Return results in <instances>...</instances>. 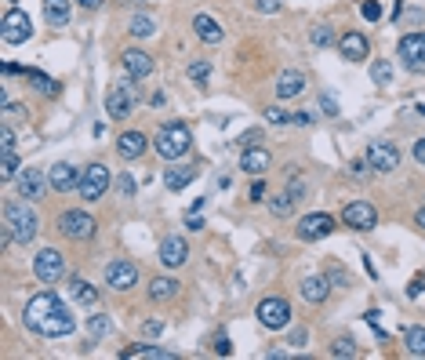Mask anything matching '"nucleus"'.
I'll use <instances>...</instances> for the list:
<instances>
[{
  "mask_svg": "<svg viewBox=\"0 0 425 360\" xmlns=\"http://www.w3.org/2000/svg\"><path fill=\"white\" fill-rule=\"evenodd\" d=\"M47 182L55 193H69V189H76V182H80V171H76L73 164L58 160L55 168H47Z\"/></svg>",
  "mask_w": 425,
  "mask_h": 360,
  "instance_id": "nucleus-19",
  "label": "nucleus"
},
{
  "mask_svg": "<svg viewBox=\"0 0 425 360\" xmlns=\"http://www.w3.org/2000/svg\"><path fill=\"white\" fill-rule=\"evenodd\" d=\"M193 33L200 36L204 44H222V25H218L211 15H193Z\"/></svg>",
  "mask_w": 425,
  "mask_h": 360,
  "instance_id": "nucleus-24",
  "label": "nucleus"
},
{
  "mask_svg": "<svg viewBox=\"0 0 425 360\" xmlns=\"http://www.w3.org/2000/svg\"><path fill=\"white\" fill-rule=\"evenodd\" d=\"M215 353H218V357H229V353H233V342H229L226 335L215 339Z\"/></svg>",
  "mask_w": 425,
  "mask_h": 360,
  "instance_id": "nucleus-49",
  "label": "nucleus"
},
{
  "mask_svg": "<svg viewBox=\"0 0 425 360\" xmlns=\"http://www.w3.org/2000/svg\"><path fill=\"white\" fill-rule=\"evenodd\" d=\"M87 328H91L95 339H106V335H113V317L95 313V317H87Z\"/></svg>",
  "mask_w": 425,
  "mask_h": 360,
  "instance_id": "nucleus-33",
  "label": "nucleus"
},
{
  "mask_svg": "<svg viewBox=\"0 0 425 360\" xmlns=\"http://www.w3.org/2000/svg\"><path fill=\"white\" fill-rule=\"evenodd\" d=\"M160 266H167V269H178V266H186V259H189V248H186V240L182 237H164L160 240Z\"/></svg>",
  "mask_w": 425,
  "mask_h": 360,
  "instance_id": "nucleus-18",
  "label": "nucleus"
},
{
  "mask_svg": "<svg viewBox=\"0 0 425 360\" xmlns=\"http://www.w3.org/2000/svg\"><path fill=\"white\" fill-rule=\"evenodd\" d=\"M342 222L349 229H356V233H371V229L378 226V211H375V204H367V200H353L342 208Z\"/></svg>",
  "mask_w": 425,
  "mask_h": 360,
  "instance_id": "nucleus-8",
  "label": "nucleus"
},
{
  "mask_svg": "<svg viewBox=\"0 0 425 360\" xmlns=\"http://www.w3.org/2000/svg\"><path fill=\"white\" fill-rule=\"evenodd\" d=\"M124 360H135V357H146V360H171V350H160V346H131V350L120 353Z\"/></svg>",
  "mask_w": 425,
  "mask_h": 360,
  "instance_id": "nucleus-31",
  "label": "nucleus"
},
{
  "mask_svg": "<svg viewBox=\"0 0 425 360\" xmlns=\"http://www.w3.org/2000/svg\"><path fill=\"white\" fill-rule=\"evenodd\" d=\"M19 175V157H15V149H4V164H0V178L4 182H11V178Z\"/></svg>",
  "mask_w": 425,
  "mask_h": 360,
  "instance_id": "nucleus-37",
  "label": "nucleus"
},
{
  "mask_svg": "<svg viewBox=\"0 0 425 360\" xmlns=\"http://www.w3.org/2000/svg\"><path fill=\"white\" fill-rule=\"evenodd\" d=\"M294 124H302V127H305V124H313V113H305V109H302V113H294Z\"/></svg>",
  "mask_w": 425,
  "mask_h": 360,
  "instance_id": "nucleus-55",
  "label": "nucleus"
},
{
  "mask_svg": "<svg viewBox=\"0 0 425 360\" xmlns=\"http://www.w3.org/2000/svg\"><path fill=\"white\" fill-rule=\"evenodd\" d=\"M320 106H324V113H327V117H334V113H338V102H334V95H331V92H324V95H320Z\"/></svg>",
  "mask_w": 425,
  "mask_h": 360,
  "instance_id": "nucleus-48",
  "label": "nucleus"
},
{
  "mask_svg": "<svg viewBox=\"0 0 425 360\" xmlns=\"http://www.w3.org/2000/svg\"><path fill=\"white\" fill-rule=\"evenodd\" d=\"M69 299L80 302V306H95V302H98V291L87 284L84 277H73V280H69Z\"/></svg>",
  "mask_w": 425,
  "mask_h": 360,
  "instance_id": "nucleus-28",
  "label": "nucleus"
},
{
  "mask_svg": "<svg viewBox=\"0 0 425 360\" xmlns=\"http://www.w3.org/2000/svg\"><path fill=\"white\" fill-rule=\"evenodd\" d=\"M291 208H294V197H291V193H280V197H273V200H269V211H273L276 218L291 215Z\"/></svg>",
  "mask_w": 425,
  "mask_h": 360,
  "instance_id": "nucleus-36",
  "label": "nucleus"
},
{
  "mask_svg": "<svg viewBox=\"0 0 425 360\" xmlns=\"http://www.w3.org/2000/svg\"><path fill=\"white\" fill-rule=\"evenodd\" d=\"M404 346H407L411 357H425V328H422V324L407 328V331H404Z\"/></svg>",
  "mask_w": 425,
  "mask_h": 360,
  "instance_id": "nucleus-32",
  "label": "nucleus"
},
{
  "mask_svg": "<svg viewBox=\"0 0 425 360\" xmlns=\"http://www.w3.org/2000/svg\"><path fill=\"white\" fill-rule=\"evenodd\" d=\"M117 193H120L124 200H131V197H135V178L127 175V171H124V175H117Z\"/></svg>",
  "mask_w": 425,
  "mask_h": 360,
  "instance_id": "nucleus-42",
  "label": "nucleus"
},
{
  "mask_svg": "<svg viewBox=\"0 0 425 360\" xmlns=\"http://www.w3.org/2000/svg\"><path fill=\"white\" fill-rule=\"evenodd\" d=\"M259 142H262V131H259V127H251V131H243V135H240V142H237V146H240V149H251V146H259Z\"/></svg>",
  "mask_w": 425,
  "mask_h": 360,
  "instance_id": "nucleus-45",
  "label": "nucleus"
},
{
  "mask_svg": "<svg viewBox=\"0 0 425 360\" xmlns=\"http://www.w3.org/2000/svg\"><path fill=\"white\" fill-rule=\"evenodd\" d=\"M138 106V87H135V76H124V81H117L109 87L106 95V113L113 120H124L131 117V109Z\"/></svg>",
  "mask_w": 425,
  "mask_h": 360,
  "instance_id": "nucleus-3",
  "label": "nucleus"
},
{
  "mask_svg": "<svg viewBox=\"0 0 425 360\" xmlns=\"http://www.w3.org/2000/svg\"><path fill=\"white\" fill-rule=\"evenodd\" d=\"M0 149H15V131H11V127L0 131Z\"/></svg>",
  "mask_w": 425,
  "mask_h": 360,
  "instance_id": "nucleus-50",
  "label": "nucleus"
},
{
  "mask_svg": "<svg viewBox=\"0 0 425 360\" xmlns=\"http://www.w3.org/2000/svg\"><path fill=\"white\" fill-rule=\"evenodd\" d=\"M331 280H334V284H349V277H345L342 269H334V273H331Z\"/></svg>",
  "mask_w": 425,
  "mask_h": 360,
  "instance_id": "nucleus-57",
  "label": "nucleus"
},
{
  "mask_svg": "<svg viewBox=\"0 0 425 360\" xmlns=\"http://www.w3.org/2000/svg\"><path fill=\"white\" fill-rule=\"evenodd\" d=\"M146 149H149V138L142 135V131H124V135L117 138V153H120L124 160H138Z\"/></svg>",
  "mask_w": 425,
  "mask_h": 360,
  "instance_id": "nucleus-21",
  "label": "nucleus"
},
{
  "mask_svg": "<svg viewBox=\"0 0 425 360\" xmlns=\"http://www.w3.org/2000/svg\"><path fill=\"white\" fill-rule=\"evenodd\" d=\"M400 59H404V66L407 70H415V73H422L425 70V33H407V36H400Z\"/></svg>",
  "mask_w": 425,
  "mask_h": 360,
  "instance_id": "nucleus-13",
  "label": "nucleus"
},
{
  "mask_svg": "<svg viewBox=\"0 0 425 360\" xmlns=\"http://www.w3.org/2000/svg\"><path fill=\"white\" fill-rule=\"evenodd\" d=\"M102 277H106V284L113 291H127L138 284V266L131 259H113L106 269H102Z\"/></svg>",
  "mask_w": 425,
  "mask_h": 360,
  "instance_id": "nucleus-10",
  "label": "nucleus"
},
{
  "mask_svg": "<svg viewBox=\"0 0 425 360\" xmlns=\"http://www.w3.org/2000/svg\"><path fill=\"white\" fill-rule=\"evenodd\" d=\"M422 291H425V277H418V280H415V284H411V288H407V295H411V299H418V295H422Z\"/></svg>",
  "mask_w": 425,
  "mask_h": 360,
  "instance_id": "nucleus-52",
  "label": "nucleus"
},
{
  "mask_svg": "<svg viewBox=\"0 0 425 360\" xmlns=\"http://www.w3.org/2000/svg\"><path fill=\"white\" fill-rule=\"evenodd\" d=\"M415 160L425 164V138H415Z\"/></svg>",
  "mask_w": 425,
  "mask_h": 360,
  "instance_id": "nucleus-53",
  "label": "nucleus"
},
{
  "mask_svg": "<svg viewBox=\"0 0 425 360\" xmlns=\"http://www.w3.org/2000/svg\"><path fill=\"white\" fill-rule=\"evenodd\" d=\"M334 233V218L327 211H313L298 222V240H324Z\"/></svg>",
  "mask_w": 425,
  "mask_h": 360,
  "instance_id": "nucleus-14",
  "label": "nucleus"
},
{
  "mask_svg": "<svg viewBox=\"0 0 425 360\" xmlns=\"http://www.w3.org/2000/svg\"><path fill=\"white\" fill-rule=\"evenodd\" d=\"M186 226L193 229V233H200V229H204V218H197V215H189V218H186Z\"/></svg>",
  "mask_w": 425,
  "mask_h": 360,
  "instance_id": "nucleus-54",
  "label": "nucleus"
},
{
  "mask_svg": "<svg viewBox=\"0 0 425 360\" xmlns=\"http://www.w3.org/2000/svg\"><path fill=\"white\" fill-rule=\"evenodd\" d=\"M418 117H425V106H418Z\"/></svg>",
  "mask_w": 425,
  "mask_h": 360,
  "instance_id": "nucleus-60",
  "label": "nucleus"
},
{
  "mask_svg": "<svg viewBox=\"0 0 425 360\" xmlns=\"http://www.w3.org/2000/svg\"><path fill=\"white\" fill-rule=\"evenodd\" d=\"M44 19L51 25H69V0H44Z\"/></svg>",
  "mask_w": 425,
  "mask_h": 360,
  "instance_id": "nucleus-30",
  "label": "nucleus"
},
{
  "mask_svg": "<svg viewBox=\"0 0 425 360\" xmlns=\"http://www.w3.org/2000/svg\"><path fill=\"white\" fill-rule=\"evenodd\" d=\"M178 295V280L175 277H153L149 280V299L153 302H167V299H175Z\"/></svg>",
  "mask_w": 425,
  "mask_h": 360,
  "instance_id": "nucleus-27",
  "label": "nucleus"
},
{
  "mask_svg": "<svg viewBox=\"0 0 425 360\" xmlns=\"http://www.w3.org/2000/svg\"><path fill=\"white\" fill-rule=\"evenodd\" d=\"M338 51L349 62H364L367 55H371V47H367V36L364 33H345L342 41H338Z\"/></svg>",
  "mask_w": 425,
  "mask_h": 360,
  "instance_id": "nucleus-23",
  "label": "nucleus"
},
{
  "mask_svg": "<svg viewBox=\"0 0 425 360\" xmlns=\"http://www.w3.org/2000/svg\"><path fill=\"white\" fill-rule=\"evenodd\" d=\"M76 4H84V8H95V4H98V0H76Z\"/></svg>",
  "mask_w": 425,
  "mask_h": 360,
  "instance_id": "nucleus-59",
  "label": "nucleus"
},
{
  "mask_svg": "<svg viewBox=\"0 0 425 360\" xmlns=\"http://www.w3.org/2000/svg\"><path fill=\"white\" fill-rule=\"evenodd\" d=\"M265 120L269 124H294V113H283L280 106H269L265 109Z\"/></svg>",
  "mask_w": 425,
  "mask_h": 360,
  "instance_id": "nucleus-41",
  "label": "nucleus"
},
{
  "mask_svg": "<svg viewBox=\"0 0 425 360\" xmlns=\"http://www.w3.org/2000/svg\"><path fill=\"white\" fill-rule=\"evenodd\" d=\"M259 324L269 328V331H280V328H287L291 324V306L287 299H262L259 302Z\"/></svg>",
  "mask_w": 425,
  "mask_h": 360,
  "instance_id": "nucleus-9",
  "label": "nucleus"
},
{
  "mask_svg": "<svg viewBox=\"0 0 425 360\" xmlns=\"http://www.w3.org/2000/svg\"><path fill=\"white\" fill-rule=\"evenodd\" d=\"M164 328H167V320H164V317H149L146 324H142V335H149V339H153V335H160Z\"/></svg>",
  "mask_w": 425,
  "mask_h": 360,
  "instance_id": "nucleus-44",
  "label": "nucleus"
},
{
  "mask_svg": "<svg viewBox=\"0 0 425 360\" xmlns=\"http://www.w3.org/2000/svg\"><path fill=\"white\" fill-rule=\"evenodd\" d=\"M106 189H109V168L106 164H87V168L80 171V182H76L80 200H102Z\"/></svg>",
  "mask_w": 425,
  "mask_h": 360,
  "instance_id": "nucleus-7",
  "label": "nucleus"
},
{
  "mask_svg": "<svg viewBox=\"0 0 425 360\" xmlns=\"http://www.w3.org/2000/svg\"><path fill=\"white\" fill-rule=\"evenodd\" d=\"M33 273H36L41 284H58V280L66 277V255L55 251V248H44L33 259Z\"/></svg>",
  "mask_w": 425,
  "mask_h": 360,
  "instance_id": "nucleus-6",
  "label": "nucleus"
},
{
  "mask_svg": "<svg viewBox=\"0 0 425 360\" xmlns=\"http://www.w3.org/2000/svg\"><path fill=\"white\" fill-rule=\"evenodd\" d=\"M331 357H356V342L353 339H334L331 342Z\"/></svg>",
  "mask_w": 425,
  "mask_h": 360,
  "instance_id": "nucleus-39",
  "label": "nucleus"
},
{
  "mask_svg": "<svg viewBox=\"0 0 425 360\" xmlns=\"http://www.w3.org/2000/svg\"><path fill=\"white\" fill-rule=\"evenodd\" d=\"M360 15H364L367 22H378L382 19V4L378 0H364V4H360Z\"/></svg>",
  "mask_w": 425,
  "mask_h": 360,
  "instance_id": "nucleus-43",
  "label": "nucleus"
},
{
  "mask_svg": "<svg viewBox=\"0 0 425 360\" xmlns=\"http://www.w3.org/2000/svg\"><path fill=\"white\" fill-rule=\"evenodd\" d=\"M367 160H371V168L375 171H396L400 168V149H396L393 142H371L367 146Z\"/></svg>",
  "mask_w": 425,
  "mask_h": 360,
  "instance_id": "nucleus-15",
  "label": "nucleus"
},
{
  "mask_svg": "<svg viewBox=\"0 0 425 360\" xmlns=\"http://www.w3.org/2000/svg\"><path fill=\"white\" fill-rule=\"evenodd\" d=\"M127 30H131V36H153V33H157V22H153L149 15H135Z\"/></svg>",
  "mask_w": 425,
  "mask_h": 360,
  "instance_id": "nucleus-34",
  "label": "nucleus"
},
{
  "mask_svg": "<svg viewBox=\"0 0 425 360\" xmlns=\"http://www.w3.org/2000/svg\"><path fill=\"white\" fill-rule=\"evenodd\" d=\"M30 36H33L30 15H25V11H19V8H8L4 19H0V41H4V44H25Z\"/></svg>",
  "mask_w": 425,
  "mask_h": 360,
  "instance_id": "nucleus-5",
  "label": "nucleus"
},
{
  "mask_svg": "<svg viewBox=\"0 0 425 360\" xmlns=\"http://www.w3.org/2000/svg\"><path fill=\"white\" fill-rule=\"evenodd\" d=\"M41 233V218L36 211L22 200H8L4 204V240L8 244H33Z\"/></svg>",
  "mask_w": 425,
  "mask_h": 360,
  "instance_id": "nucleus-1",
  "label": "nucleus"
},
{
  "mask_svg": "<svg viewBox=\"0 0 425 360\" xmlns=\"http://www.w3.org/2000/svg\"><path fill=\"white\" fill-rule=\"evenodd\" d=\"M58 229H62V237H69V240H91L95 237V229H98V222L91 215H87L84 208H69V211H62V218H58Z\"/></svg>",
  "mask_w": 425,
  "mask_h": 360,
  "instance_id": "nucleus-4",
  "label": "nucleus"
},
{
  "mask_svg": "<svg viewBox=\"0 0 425 360\" xmlns=\"http://www.w3.org/2000/svg\"><path fill=\"white\" fill-rule=\"evenodd\" d=\"M0 73H4V76H15V73H22V70L15 66V62H4V66H0Z\"/></svg>",
  "mask_w": 425,
  "mask_h": 360,
  "instance_id": "nucleus-56",
  "label": "nucleus"
},
{
  "mask_svg": "<svg viewBox=\"0 0 425 360\" xmlns=\"http://www.w3.org/2000/svg\"><path fill=\"white\" fill-rule=\"evenodd\" d=\"M62 299L58 295H51V291H41V295H33L30 302H25V313H22V320H25V328H33V331H41V324L47 320V313L55 310Z\"/></svg>",
  "mask_w": 425,
  "mask_h": 360,
  "instance_id": "nucleus-11",
  "label": "nucleus"
},
{
  "mask_svg": "<svg viewBox=\"0 0 425 360\" xmlns=\"http://www.w3.org/2000/svg\"><path fill=\"white\" fill-rule=\"evenodd\" d=\"M240 168L248 171V175H262L269 168V149L262 146H251V149H243V157H240Z\"/></svg>",
  "mask_w": 425,
  "mask_h": 360,
  "instance_id": "nucleus-26",
  "label": "nucleus"
},
{
  "mask_svg": "<svg viewBox=\"0 0 425 360\" xmlns=\"http://www.w3.org/2000/svg\"><path fill=\"white\" fill-rule=\"evenodd\" d=\"M371 81H375V84H389L393 81V66L385 59H378L375 66H371Z\"/></svg>",
  "mask_w": 425,
  "mask_h": 360,
  "instance_id": "nucleus-38",
  "label": "nucleus"
},
{
  "mask_svg": "<svg viewBox=\"0 0 425 360\" xmlns=\"http://www.w3.org/2000/svg\"><path fill=\"white\" fill-rule=\"evenodd\" d=\"M8 4H11V8H15V4H19V0H8Z\"/></svg>",
  "mask_w": 425,
  "mask_h": 360,
  "instance_id": "nucleus-61",
  "label": "nucleus"
},
{
  "mask_svg": "<svg viewBox=\"0 0 425 360\" xmlns=\"http://www.w3.org/2000/svg\"><path fill=\"white\" fill-rule=\"evenodd\" d=\"M120 66H124L127 76L146 81V76L153 73V55H146L142 47H127V51H120Z\"/></svg>",
  "mask_w": 425,
  "mask_h": 360,
  "instance_id": "nucleus-16",
  "label": "nucleus"
},
{
  "mask_svg": "<svg viewBox=\"0 0 425 360\" xmlns=\"http://www.w3.org/2000/svg\"><path fill=\"white\" fill-rule=\"evenodd\" d=\"M309 41H313L316 47H327V44L334 41V30H331V25H316V30L309 33Z\"/></svg>",
  "mask_w": 425,
  "mask_h": 360,
  "instance_id": "nucleus-40",
  "label": "nucleus"
},
{
  "mask_svg": "<svg viewBox=\"0 0 425 360\" xmlns=\"http://www.w3.org/2000/svg\"><path fill=\"white\" fill-rule=\"evenodd\" d=\"M248 197H251L254 204H259V200L265 197V182H262V175H259V182H254V186H251V193H248Z\"/></svg>",
  "mask_w": 425,
  "mask_h": 360,
  "instance_id": "nucleus-51",
  "label": "nucleus"
},
{
  "mask_svg": "<svg viewBox=\"0 0 425 360\" xmlns=\"http://www.w3.org/2000/svg\"><path fill=\"white\" fill-rule=\"evenodd\" d=\"M189 81L193 84H204V81H208V76H211V62L208 59H197V62H189Z\"/></svg>",
  "mask_w": 425,
  "mask_h": 360,
  "instance_id": "nucleus-35",
  "label": "nucleus"
},
{
  "mask_svg": "<svg viewBox=\"0 0 425 360\" xmlns=\"http://www.w3.org/2000/svg\"><path fill=\"white\" fill-rule=\"evenodd\" d=\"M305 92V73H298V70H283L280 76H276V98H298Z\"/></svg>",
  "mask_w": 425,
  "mask_h": 360,
  "instance_id": "nucleus-20",
  "label": "nucleus"
},
{
  "mask_svg": "<svg viewBox=\"0 0 425 360\" xmlns=\"http://www.w3.org/2000/svg\"><path fill=\"white\" fill-rule=\"evenodd\" d=\"M15 186H19V197H25V200H41V197H44V189H47L51 182H44V171L25 168V171L15 175Z\"/></svg>",
  "mask_w": 425,
  "mask_h": 360,
  "instance_id": "nucleus-17",
  "label": "nucleus"
},
{
  "mask_svg": "<svg viewBox=\"0 0 425 360\" xmlns=\"http://www.w3.org/2000/svg\"><path fill=\"white\" fill-rule=\"evenodd\" d=\"M189 142H193V138H189V127L175 120V124H164L160 131H157V138H153V149H157L164 160H178V157H186V153H189Z\"/></svg>",
  "mask_w": 425,
  "mask_h": 360,
  "instance_id": "nucleus-2",
  "label": "nucleus"
},
{
  "mask_svg": "<svg viewBox=\"0 0 425 360\" xmlns=\"http://www.w3.org/2000/svg\"><path fill=\"white\" fill-rule=\"evenodd\" d=\"M367 171H375V168H371V160L364 157V160H353V178H356V182H364V178H367Z\"/></svg>",
  "mask_w": 425,
  "mask_h": 360,
  "instance_id": "nucleus-46",
  "label": "nucleus"
},
{
  "mask_svg": "<svg viewBox=\"0 0 425 360\" xmlns=\"http://www.w3.org/2000/svg\"><path fill=\"white\" fill-rule=\"evenodd\" d=\"M254 8H259L262 15H276V11L283 8V0H254Z\"/></svg>",
  "mask_w": 425,
  "mask_h": 360,
  "instance_id": "nucleus-47",
  "label": "nucleus"
},
{
  "mask_svg": "<svg viewBox=\"0 0 425 360\" xmlns=\"http://www.w3.org/2000/svg\"><path fill=\"white\" fill-rule=\"evenodd\" d=\"M22 76H25V81H33V87H36V92H41V95H58V84L55 81H51V76L47 73H41V70H33V66H22Z\"/></svg>",
  "mask_w": 425,
  "mask_h": 360,
  "instance_id": "nucleus-29",
  "label": "nucleus"
},
{
  "mask_svg": "<svg viewBox=\"0 0 425 360\" xmlns=\"http://www.w3.org/2000/svg\"><path fill=\"white\" fill-rule=\"evenodd\" d=\"M73 328H76L73 313L66 310V302H58L55 310L47 313V320L41 324V331H36V335H44V339H66V335H73Z\"/></svg>",
  "mask_w": 425,
  "mask_h": 360,
  "instance_id": "nucleus-12",
  "label": "nucleus"
},
{
  "mask_svg": "<svg viewBox=\"0 0 425 360\" xmlns=\"http://www.w3.org/2000/svg\"><path fill=\"white\" fill-rule=\"evenodd\" d=\"M193 178H197V168H186V164H175V160H167V171H164V186L178 193V189H186Z\"/></svg>",
  "mask_w": 425,
  "mask_h": 360,
  "instance_id": "nucleus-22",
  "label": "nucleus"
},
{
  "mask_svg": "<svg viewBox=\"0 0 425 360\" xmlns=\"http://www.w3.org/2000/svg\"><path fill=\"white\" fill-rule=\"evenodd\" d=\"M327 295H331V284H327V277H305L302 280V299L305 302H313V306H320V302H327Z\"/></svg>",
  "mask_w": 425,
  "mask_h": 360,
  "instance_id": "nucleus-25",
  "label": "nucleus"
},
{
  "mask_svg": "<svg viewBox=\"0 0 425 360\" xmlns=\"http://www.w3.org/2000/svg\"><path fill=\"white\" fill-rule=\"evenodd\" d=\"M415 222H418V226H422V229H425V208H422V211H418V218H415Z\"/></svg>",
  "mask_w": 425,
  "mask_h": 360,
  "instance_id": "nucleus-58",
  "label": "nucleus"
}]
</instances>
